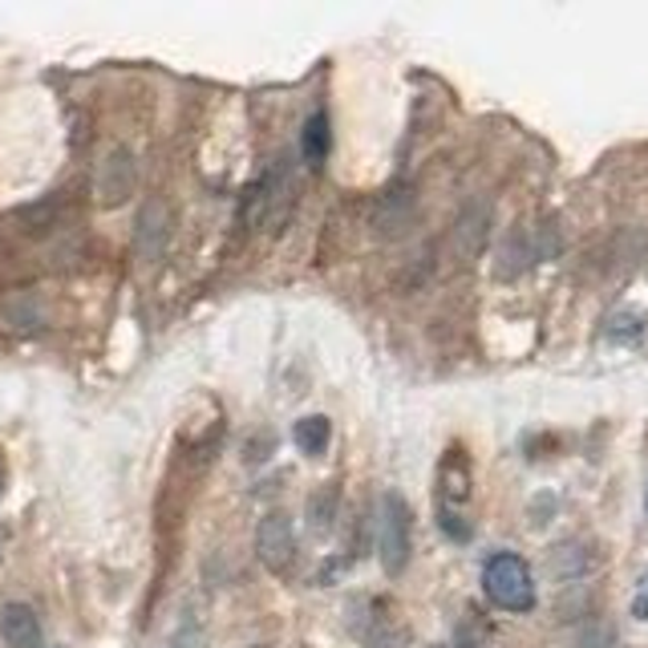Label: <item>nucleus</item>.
<instances>
[{"label": "nucleus", "instance_id": "6e6552de", "mask_svg": "<svg viewBox=\"0 0 648 648\" xmlns=\"http://www.w3.org/2000/svg\"><path fill=\"white\" fill-rule=\"evenodd\" d=\"M536 259H539L536 235L527 232V227H514V232L503 239V247H499V264H494V276H499V279H514L523 268H531Z\"/></svg>", "mask_w": 648, "mask_h": 648}, {"label": "nucleus", "instance_id": "0eeeda50", "mask_svg": "<svg viewBox=\"0 0 648 648\" xmlns=\"http://www.w3.org/2000/svg\"><path fill=\"white\" fill-rule=\"evenodd\" d=\"M470 462H467V454H462L459 446L450 450L446 459H442V467H438V507H467V499H470Z\"/></svg>", "mask_w": 648, "mask_h": 648}, {"label": "nucleus", "instance_id": "9b49d317", "mask_svg": "<svg viewBox=\"0 0 648 648\" xmlns=\"http://www.w3.org/2000/svg\"><path fill=\"white\" fill-rule=\"evenodd\" d=\"M333 150V130H328V114L316 110L308 114V122H304V135H301V155L308 167H324V158Z\"/></svg>", "mask_w": 648, "mask_h": 648}, {"label": "nucleus", "instance_id": "20e7f679", "mask_svg": "<svg viewBox=\"0 0 648 648\" xmlns=\"http://www.w3.org/2000/svg\"><path fill=\"white\" fill-rule=\"evenodd\" d=\"M138 187V163L126 146H114L110 155L98 163V175H94V195H98L101 207H118L135 195Z\"/></svg>", "mask_w": 648, "mask_h": 648}, {"label": "nucleus", "instance_id": "a211bd4d", "mask_svg": "<svg viewBox=\"0 0 648 648\" xmlns=\"http://www.w3.org/2000/svg\"><path fill=\"white\" fill-rule=\"evenodd\" d=\"M459 645H462V648H482V645H479V637L470 632V625H462V628H459Z\"/></svg>", "mask_w": 648, "mask_h": 648}, {"label": "nucleus", "instance_id": "423d86ee", "mask_svg": "<svg viewBox=\"0 0 648 648\" xmlns=\"http://www.w3.org/2000/svg\"><path fill=\"white\" fill-rule=\"evenodd\" d=\"M487 232H491V207H487V203H470V207H462L459 219H454V232H450V252L467 264V259H474L482 252Z\"/></svg>", "mask_w": 648, "mask_h": 648}, {"label": "nucleus", "instance_id": "dca6fc26", "mask_svg": "<svg viewBox=\"0 0 648 648\" xmlns=\"http://www.w3.org/2000/svg\"><path fill=\"white\" fill-rule=\"evenodd\" d=\"M571 551H576V548L568 543V548H556V556H551V571H556L559 580H568V576H580V571L588 568V559H583V556H571Z\"/></svg>", "mask_w": 648, "mask_h": 648}, {"label": "nucleus", "instance_id": "aec40b11", "mask_svg": "<svg viewBox=\"0 0 648 648\" xmlns=\"http://www.w3.org/2000/svg\"><path fill=\"white\" fill-rule=\"evenodd\" d=\"M645 511H648V494H645Z\"/></svg>", "mask_w": 648, "mask_h": 648}, {"label": "nucleus", "instance_id": "9d476101", "mask_svg": "<svg viewBox=\"0 0 648 648\" xmlns=\"http://www.w3.org/2000/svg\"><path fill=\"white\" fill-rule=\"evenodd\" d=\"M410 215H414V190H410V195H405V190H390V195L381 199L377 215H373V227H377L385 239H393V235L410 224Z\"/></svg>", "mask_w": 648, "mask_h": 648}, {"label": "nucleus", "instance_id": "4468645a", "mask_svg": "<svg viewBox=\"0 0 648 648\" xmlns=\"http://www.w3.org/2000/svg\"><path fill=\"white\" fill-rule=\"evenodd\" d=\"M365 648H402V632H397V625H393L390 616H381L377 608H373L370 628H365Z\"/></svg>", "mask_w": 648, "mask_h": 648}, {"label": "nucleus", "instance_id": "f257e3e1", "mask_svg": "<svg viewBox=\"0 0 648 648\" xmlns=\"http://www.w3.org/2000/svg\"><path fill=\"white\" fill-rule=\"evenodd\" d=\"M410 519H414L410 503L397 491H385L377 499V556L390 576H402L410 568V551H414V523Z\"/></svg>", "mask_w": 648, "mask_h": 648}, {"label": "nucleus", "instance_id": "412c9836", "mask_svg": "<svg viewBox=\"0 0 648 648\" xmlns=\"http://www.w3.org/2000/svg\"><path fill=\"white\" fill-rule=\"evenodd\" d=\"M434 648H442V645H434Z\"/></svg>", "mask_w": 648, "mask_h": 648}, {"label": "nucleus", "instance_id": "39448f33", "mask_svg": "<svg viewBox=\"0 0 648 648\" xmlns=\"http://www.w3.org/2000/svg\"><path fill=\"white\" fill-rule=\"evenodd\" d=\"M0 640L4 648H46V628L29 603L9 600L0 608Z\"/></svg>", "mask_w": 648, "mask_h": 648}, {"label": "nucleus", "instance_id": "f8f14e48", "mask_svg": "<svg viewBox=\"0 0 648 648\" xmlns=\"http://www.w3.org/2000/svg\"><path fill=\"white\" fill-rule=\"evenodd\" d=\"M336 511H341V494L336 487H321V491L308 494V531L313 536H328L336 523Z\"/></svg>", "mask_w": 648, "mask_h": 648}, {"label": "nucleus", "instance_id": "f03ea898", "mask_svg": "<svg viewBox=\"0 0 648 648\" xmlns=\"http://www.w3.org/2000/svg\"><path fill=\"white\" fill-rule=\"evenodd\" d=\"M482 588H487L494 608H503V612H531V608H536V580H531V568H527L514 551H499V556L487 559V568H482Z\"/></svg>", "mask_w": 648, "mask_h": 648}, {"label": "nucleus", "instance_id": "7ed1b4c3", "mask_svg": "<svg viewBox=\"0 0 648 648\" xmlns=\"http://www.w3.org/2000/svg\"><path fill=\"white\" fill-rule=\"evenodd\" d=\"M256 556H259V563L268 571H276V576L292 571V563H296V531H292V519L284 511H272L259 519Z\"/></svg>", "mask_w": 648, "mask_h": 648}, {"label": "nucleus", "instance_id": "6ab92c4d", "mask_svg": "<svg viewBox=\"0 0 648 648\" xmlns=\"http://www.w3.org/2000/svg\"><path fill=\"white\" fill-rule=\"evenodd\" d=\"M4 487H9V467H4V454H0V494H4Z\"/></svg>", "mask_w": 648, "mask_h": 648}, {"label": "nucleus", "instance_id": "1a4fd4ad", "mask_svg": "<svg viewBox=\"0 0 648 648\" xmlns=\"http://www.w3.org/2000/svg\"><path fill=\"white\" fill-rule=\"evenodd\" d=\"M292 442H296V450H301L304 459H321L324 450H328V442H333V422L324 414L301 418V422L292 425Z\"/></svg>", "mask_w": 648, "mask_h": 648}, {"label": "nucleus", "instance_id": "2eb2a0df", "mask_svg": "<svg viewBox=\"0 0 648 648\" xmlns=\"http://www.w3.org/2000/svg\"><path fill=\"white\" fill-rule=\"evenodd\" d=\"M438 527H442V536L454 539V543H467V539L474 536L470 519L462 511H454V507H438Z\"/></svg>", "mask_w": 648, "mask_h": 648}, {"label": "nucleus", "instance_id": "f3484780", "mask_svg": "<svg viewBox=\"0 0 648 648\" xmlns=\"http://www.w3.org/2000/svg\"><path fill=\"white\" fill-rule=\"evenodd\" d=\"M632 616H637V620H648V576L640 580V588H637V600H632Z\"/></svg>", "mask_w": 648, "mask_h": 648}, {"label": "nucleus", "instance_id": "ddd939ff", "mask_svg": "<svg viewBox=\"0 0 648 648\" xmlns=\"http://www.w3.org/2000/svg\"><path fill=\"white\" fill-rule=\"evenodd\" d=\"M612 645H616V628L608 620H583L563 648H612Z\"/></svg>", "mask_w": 648, "mask_h": 648}]
</instances>
